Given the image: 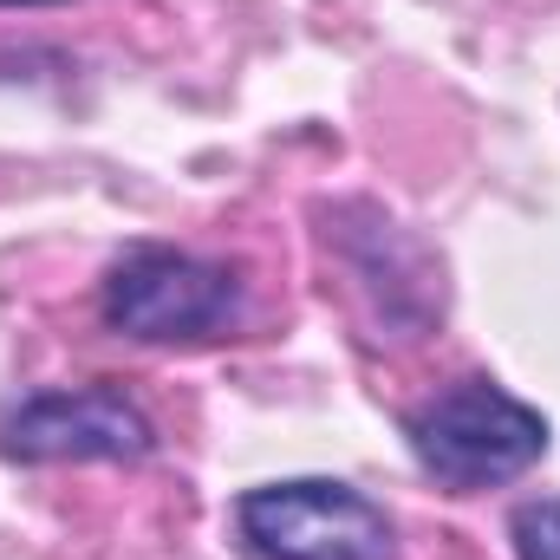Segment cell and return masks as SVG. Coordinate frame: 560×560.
<instances>
[{
	"label": "cell",
	"mask_w": 560,
	"mask_h": 560,
	"mask_svg": "<svg viewBox=\"0 0 560 560\" xmlns=\"http://www.w3.org/2000/svg\"><path fill=\"white\" fill-rule=\"evenodd\" d=\"M235 535L255 560H392V522L372 495L332 476L261 482L235 502Z\"/></svg>",
	"instance_id": "7a4b0ae2"
},
{
	"label": "cell",
	"mask_w": 560,
	"mask_h": 560,
	"mask_svg": "<svg viewBox=\"0 0 560 560\" xmlns=\"http://www.w3.org/2000/svg\"><path fill=\"white\" fill-rule=\"evenodd\" d=\"M105 326L143 346H202L222 339L242 313V280L222 261L176 255V248H131L105 275Z\"/></svg>",
	"instance_id": "3957f363"
},
{
	"label": "cell",
	"mask_w": 560,
	"mask_h": 560,
	"mask_svg": "<svg viewBox=\"0 0 560 560\" xmlns=\"http://www.w3.org/2000/svg\"><path fill=\"white\" fill-rule=\"evenodd\" d=\"M509 535H515V555L522 560H560V502L555 495L548 502H522Z\"/></svg>",
	"instance_id": "5b68a950"
},
{
	"label": "cell",
	"mask_w": 560,
	"mask_h": 560,
	"mask_svg": "<svg viewBox=\"0 0 560 560\" xmlns=\"http://www.w3.org/2000/svg\"><path fill=\"white\" fill-rule=\"evenodd\" d=\"M0 7H52V0H0Z\"/></svg>",
	"instance_id": "8992f818"
},
{
	"label": "cell",
	"mask_w": 560,
	"mask_h": 560,
	"mask_svg": "<svg viewBox=\"0 0 560 560\" xmlns=\"http://www.w3.org/2000/svg\"><path fill=\"white\" fill-rule=\"evenodd\" d=\"M418 469L450 489V495H476V489H502L515 476H528L548 456V418L522 398H509L489 378H456L443 385L423 411L405 423Z\"/></svg>",
	"instance_id": "6da1fadb"
},
{
	"label": "cell",
	"mask_w": 560,
	"mask_h": 560,
	"mask_svg": "<svg viewBox=\"0 0 560 560\" xmlns=\"http://www.w3.org/2000/svg\"><path fill=\"white\" fill-rule=\"evenodd\" d=\"M156 450V430L118 385L39 392L0 423L7 463H138Z\"/></svg>",
	"instance_id": "277c9868"
}]
</instances>
